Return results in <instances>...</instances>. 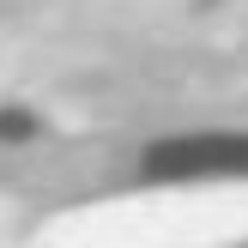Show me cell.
Listing matches in <instances>:
<instances>
[{
  "label": "cell",
  "instance_id": "1",
  "mask_svg": "<svg viewBox=\"0 0 248 248\" xmlns=\"http://www.w3.org/2000/svg\"><path fill=\"white\" fill-rule=\"evenodd\" d=\"M248 236V194H152V200L91 206L79 218H61L48 248H218Z\"/></svg>",
  "mask_w": 248,
  "mask_h": 248
}]
</instances>
